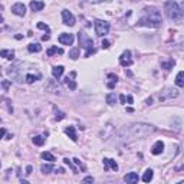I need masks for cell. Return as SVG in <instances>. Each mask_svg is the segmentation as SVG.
<instances>
[{
  "mask_svg": "<svg viewBox=\"0 0 184 184\" xmlns=\"http://www.w3.org/2000/svg\"><path fill=\"white\" fill-rule=\"evenodd\" d=\"M140 26H148V27H160L161 26V14L155 7L145 9V16L138 20Z\"/></svg>",
  "mask_w": 184,
  "mask_h": 184,
  "instance_id": "1",
  "label": "cell"
},
{
  "mask_svg": "<svg viewBox=\"0 0 184 184\" xmlns=\"http://www.w3.org/2000/svg\"><path fill=\"white\" fill-rule=\"evenodd\" d=\"M164 10H165V14H167L168 19L175 20V22H181L183 20V7L177 1H174V0L165 1Z\"/></svg>",
  "mask_w": 184,
  "mask_h": 184,
  "instance_id": "2",
  "label": "cell"
},
{
  "mask_svg": "<svg viewBox=\"0 0 184 184\" xmlns=\"http://www.w3.org/2000/svg\"><path fill=\"white\" fill-rule=\"evenodd\" d=\"M127 131L131 134L132 138H141V137H145V135L151 134L154 131V127L148 125V124H134Z\"/></svg>",
  "mask_w": 184,
  "mask_h": 184,
  "instance_id": "3",
  "label": "cell"
},
{
  "mask_svg": "<svg viewBox=\"0 0 184 184\" xmlns=\"http://www.w3.org/2000/svg\"><path fill=\"white\" fill-rule=\"evenodd\" d=\"M78 40H79V46H81V48H84V49L87 51L85 58H88L91 53H95V49H94V42H92V39H91V38H89L85 32H79V33H78Z\"/></svg>",
  "mask_w": 184,
  "mask_h": 184,
  "instance_id": "4",
  "label": "cell"
},
{
  "mask_svg": "<svg viewBox=\"0 0 184 184\" xmlns=\"http://www.w3.org/2000/svg\"><path fill=\"white\" fill-rule=\"evenodd\" d=\"M95 32H97L98 36H105V35H108L109 32V23L108 22H105V20H95Z\"/></svg>",
  "mask_w": 184,
  "mask_h": 184,
  "instance_id": "5",
  "label": "cell"
},
{
  "mask_svg": "<svg viewBox=\"0 0 184 184\" xmlns=\"http://www.w3.org/2000/svg\"><path fill=\"white\" fill-rule=\"evenodd\" d=\"M178 97V91L173 88H167L160 94V101H165L167 98H177Z\"/></svg>",
  "mask_w": 184,
  "mask_h": 184,
  "instance_id": "6",
  "label": "cell"
},
{
  "mask_svg": "<svg viewBox=\"0 0 184 184\" xmlns=\"http://www.w3.org/2000/svg\"><path fill=\"white\" fill-rule=\"evenodd\" d=\"M62 20L66 26H74L75 25V16L69 10H62Z\"/></svg>",
  "mask_w": 184,
  "mask_h": 184,
  "instance_id": "7",
  "label": "cell"
},
{
  "mask_svg": "<svg viewBox=\"0 0 184 184\" xmlns=\"http://www.w3.org/2000/svg\"><path fill=\"white\" fill-rule=\"evenodd\" d=\"M119 63L124 66V68L132 65V59H131V52L130 51H125L124 53L119 56Z\"/></svg>",
  "mask_w": 184,
  "mask_h": 184,
  "instance_id": "8",
  "label": "cell"
},
{
  "mask_svg": "<svg viewBox=\"0 0 184 184\" xmlns=\"http://www.w3.org/2000/svg\"><path fill=\"white\" fill-rule=\"evenodd\" d=\"M12 12L16 14V16H25L26 14V7L23 3H14L12 6Z\"/></svg>",
  "mask_w": 184,
  "mask_h": 184,
  "instance_id": "9",
  "label": "cell"
},
{
  "mask_svg": "<svg viewBox=\"0 0 184 184\" xmlns=\"http://www.w3.org/2000/svg\"><path fill=\"white\" fill-rule=\"evenodd\" d=\"M74 40H75V38H74L72 33H62V35L59 36V42L62 45H72Z\"/></svg>",
  "mask_w": 184,
  "mask_h": 184,
  "instance_id": "10",
  "label": "cell"
},
{
  "mask_svg": "<svg viewBox=\"0 0 184 184\" xmlns=\"http://www.w3.org/2000/svg\"><path fill=\"white\" fill-rule=\"evenodd\" d=\"M162 151H164V142H162V141H157V142L152 145L151 152L154 155H158V154H161Z\"/></svg>",
  "mask_w": 184,
  "mask_h": 184,
  "instance_id": "11",
  "label": "cell"
},
{
  "mask_svg": "<svg viewBox=\"0 0 184 184\" xmlns=\"http://www.w3.org/2000/svg\"><path fill=\"white\" fill-rule=\"evenodd\" d=\"M124 180H125V183H128V184H135V183H138L140 177H138L137 173H128L124 177Z\"/></svg>",
  "mask_w": 184,
  "mask_h": 184,
  "instance_id": "12",
  "label": "cell"
},
{
  "mask_svg": "<svg viewBox=\"0 0 184 184\" xmlns=\"http://www.w3.org/2000/svg\"><path fill=\"white\" fill-rule=\"evenodd\" d=\"M45 7V3L40 1V0H32L30 1V9L33 12H40Z\"/></svg>",
  "mask_w": 184,
  "mask_h": 184,
  "instance_id": "13",
  "label": "cell"
},
{
  "mask_svg": "<svg viewBox=\"0 0 184 184\" xmlns=\"http://www.w3.org/2000/svg\"><path fill=\"white\" fill-rule=\"evenodd\" d=\"M0 56L4 58V59L12 61V59H14V52L10 51V49H1V51H0Z\"/></svg>",
  "mask_w": 184,
  "mask_h": 184,
  "instance_id": "14",
  "label": "cell"
},
{
  "mask_svg": "<svg viewBox=\"0 0 184 184\" xmlns=\"http://www.w3.org/2000/svg\"><path fill=\"white\" fill-rule=\"evenodd\" d=\"M65 132H66V135H68L72 141H78V137H76V132H75V127L69 125V127L65 130Z\"/></svg>",
  "mask_w": 184,
  "mask_h": 184,
  "instance_id": "15",
  "label": "cell"
},
{
  "mask_svg": "<svg viewBox=\"0 0 184 184\" xmlns=\"http://www.w3.org/2000/svg\"><path fill=\"white\" fill-rule=\"evenodd\" d=\"M63 71H65V68L63 66H55L53 69H52V74H53V76L56 78V79H59L61 76L63 75Z\"/></svg>",
  "mask_w": 184,
  "mask_h": 184,
  "instance_id": "16",
  "label": "cell"
},
{
  "mask_svg": "<svg viewBox=\"0 0 184 184\" xmlns=\"http://www.w3.org/2000/svg\"><path fill=\"white\" fill-rule=\"evenodd\" d=\"M152 175H154V171H152L151 168H148V170H145V173L142 175V181L144 183H150L152 180Z\"/></svg>",
  "mask_w": 184,
  "mask_h": 184,
  "instance_id": "17",
  "label": "cell"
},
{
  "mask_svg": "<svg viewBox=\"0 0 184 184\" xmlns=\"http://www.w3.org/2000/svg\"><path fill=\"white\" fill-rule=\"evenodd\" d=\"M38 79H40V74H38V75H33V74H26L25 76V81L27 82V84H33L35 81H38Z\"/></svg>",
  "mask_w": 184,
  "mask_h": 184,
  "instance_id": "18",
  "label": "cell"
},
{
  "mask_svg": "<svg viewBox=\"0 0 184 184\" xmlns=\"http://www.w3.org/2000/svg\"><path fill=\"white\" fill-rule=\"evenodd\" d=\"M175 85L180 88L184 87V72L183 71H180L178 74H177V78H175Z\"/></svg>",
  "mask_w": 184,
  "mask_h": 184,
  "instance_id": "19",
  "label": "cell"
},
{
  "mask_svg": "<svg viewBox=\"0 0 184 184\" xmlns=\"http://www.w3.org/2000/svg\"><path fill=\"white\" fill-rule=\"evenodd\" d=\"M27 51L32 52V53H38V52L42 51V46H40L39 43H30L29 46H27Z\"/></svg>",
  "mask_w": 184,
  "mask_h": 184,
  "instance_id": "20",
  "label": "cell"
},
{
  "mask_svg": "<svg viewBox=\"0 0 184 184\" xmlns=\"http://www.w3.org/2000/svg\"><path fill=\"white\" fill-rule=\"evenodd\" d=\"M53 53H63V51L59 49L58 46H52V48H49V49L46 51V55H48V56H52Z\"/></svg>",
  "mask_w": 184,
  "mask_h": 184,
  "instance_id": "21",
  "label": "cell"
},
{
  "mask_svg": "<svg viewBox=\"0 0 184 184\" xmlns=\"http://www.w3.org/2000/svg\"><path fill=\"white\" fill-rule=\"evenodd\" d=\"M69 58L74 59V61L78 59V58H79V48H74V49H71V51H69Z\"/></svg>",
  "mask_w": 184,
  "mask_h": 184,
  "instance_id": "22",
  "label": "cell"
},
{
  "mask_svg": "<svg viewBox=\"0 0 184 184\" xmlns=\"http://www.w3.org/2000/svg\"><path fill=\"white\" fill-rule=\"evenodd\" d=\"M65 82H66V85H68V88H69V89H72V91H75V89H76V82L74 81V79H71L69 76H68V78L65 79Z\"/></svg>",
  "mask_w": 184,
  "mask_h": 184,
  "instance_id": "23",
  "label": "cell"
},
{
  "mask_svg": "<svg viewBox=\"0 0 184 184\" xmlns=\"http://www.w3.org/2000/svg\"><path fill=\"white\" fill-rule=\"evenodd\" d=\"M109 79H111V82L108 84V88H114L115 85H117V82H118V78H117V75H114V74H109Z\"/></svg>",
  "mask_w": 184,
  "mask_h": 184,
  "instance_id": "24",
  "label": "cell"
},
{
  "mask_svg": "<svg viewBox=\"0 0 184 184\" xmlns=\"http://www.w3.org/2000/svg\"><path fill=\"white\" fill-rule=\"evenodd\" d=\"M33 144H35V145H43L45 138L42 135H36V137H33Z\"/></svg>",
  "mask_w": 184,
  "mask_h": 184,
  "instance_id": "25",
  "label": "cell"
},
{
  "mask_svg": "<svg viewBox=\"0 0 184 184\" xmlns=\"http://www.w3.org/2000/svg\"><path fill=\"white\" fill-rule=\"evenodd\" d=\"M40 170H42V173L48 174V173H51V171H53V165L52 164H43L40 167Z\"/></svg>",
  "mask_w": 184,
  "mask_h": 184,
  "instance_id": "26",
  "label": "cell"
},
{
  "mask_svg": "<svg viewBox=\"0 0 184 184\" xmlns=\"http://www.w3.org/2000/svg\"><path fill=\"white\" fill-rule=\"evenodd\" d=\"M42 158H43V160H46V161H51V162L55 161V155H52L51 152H48V151L42 152Z\"/></svg>",
  "mask_w": 184,
  "mask_h": 184,
  "instance_id": "27",
  "label": "cell"
},
{
  "mask_svg": "<svg viewBox=\"0 0 184 184\" xmlns=\"http://www.w3.org/2000/svg\"><path fill=\"white\" fill-rule=\"evenodd\" d=\"M115 102H117V97H115V94H112V92L108 94V95H107V104H109V105H114Z\"/></svg>",
  "mask_w": 184,
  "mask_h": 184,
  "instance_id": "28",
  "label": "cell"
},
{
  "mask_svg": "<svg viewBox=\"0 0 184 184\" xmlns=\"http://www.w3.org/2000/svg\"><path fill=\"white\" fill-rule=\"evenodd\" d=\"M174 63H175V62H174L173 59H171V61H168V62H161V68L167 69V71H170V69L174 66Z\"/></svg>",
  "mask_w": 184,
  "mask_h": 184,
  "instance_id": "29",
  "label": "cell"
},
{
  "mask_svg": "<svg viewBox=\"0 0 184 184\" xmlns=\"http://www.w3.org/2000/svg\"><path fill=\"white\" fill-rule=\"evenodd\" d=\"M108 165L112 168V170H114V171H117V170H118V164L114 161V160H109V158H108Z\"/></svg>",
  "mask_w": 184,
  "mask_h": 184,
  "instance_id": "30",
  "label": "cell"
},
{
  "mask_svg": "<svg viewBox=\"0 0 184 184\" xmlns=\"http://www.w3.org/2000/svg\"><path fill=\"white\" fill-rule=\"evenodd\" d=\"M10 85H12V81H3L1 82V87L4 88V91H7L10 88Z\"/></svg>",
  "mask_w": 184,
  "mask_h": 184,
  "instance_id": "31",
  "label": "cell"
},
{
  "mask_svg": "<svg viewBox=\"0 0 184 184\" xmlns=\"http://www.w3.org/2000/svg\"><path fill=\"white\" fill-rule=\"evenodd\" d=\"M36 26H38V29H42V30H49L48 25H45V23H42V22H39Z\"/></svg>",
  "mask_w": 184,
  "mask_h": 184,
  "instance_id": "32",
  "label": "cell"
},
{
  "mask_svg": "<svg viewBox=\"0 0 184 184\" xmlns=\"http://www.w3.org/2000/svg\"><path fill=\"white\" fill-rule=\"evenodd\" d=\"M63 162H65V164H68V165H69V167H71V168L74 170V173H76V168L74 167V165H72V162L69 161V158H65V160H63Z\"/></svg>",
  "mask_w": 184,
  "mask_h": 184,
  "instance_id": "33",
  "label": "cell"
},
{
  "mask_svg": "<svg viewBox=\"0 0 184 184\" xmlns=\"http://www.w3.org/2000/svg\"><path fill=\"white\" fill-rule=\"evenodd\" d=\"M65 118V114L63 112H58L56 114V121H61V119H63Z\"/></svg>",
  "mask_w": 184,
  "mask_h": 184,
  "instance_id": "34",
  "label": "cell"
},
{
  "mask_svg": "<svg viewBox=\"0 0 184 184\" xmlns=\"http://www.w3.org/2000/svg\"><path fill=\"white\" fill-rule=\"evenodd\" d=\"M108 48H109V42L107 39H104L102 40V49H108Z\"/></svg>",
  "mask_w": 184,
  "mask_h": 184,
  "instance_id": "35",
  "label": "cell"
},
{
  "mask_svg": "<svg viewBox=\"0 0 184 184\" xmlns=\"http://www.w3.org/2000/svg\"><path fill=\"white\" fill-rule=\"evenodd\" d=\"M104 168H105V171H108V170H109V165H108V158H104Z\"/></svg>",
  "mask_w": 184,
  "mask_h": 184,
  "instance_id": "36",
  "label": "cell"
},
{
  "mask_svg": "<svg viewBox=\"0 0 184 184\" xmlns=\"http://www.w3.org/2000/svg\"><path fill=\"white\" fill-rule=\"evenodd\" d=\"M125 101H127L125 95H119V102H121V104H125Z\"/></svg>",
  "mask_w": 184,
  "mask_h": 184,
  "instance_id": "37",
  "label": "cell"
},
{
  "mask_svg": "<svg viewBox=\"0 0 184 184\" xmlns=\"http://www.w3.org/2000/svg\"><path fill=\"white\" fill-rule=\"evenodd\" d=\"M84 181H85V183H94V178H92V177H85Z\"/></svg>",
  "mask_w": 184,
  "mask_h": 184,
  "instance_id": "38",
  "label": "cell"
},
{
  "mask_svg": "<svg viewBox=\"0 0 184 184\" xmlns=\"http://www.w3.org/2000/svg\"><path fill=\"white\" fill-rule=\"evenodd\" d=\"M32 171H33L32 165H27V167H26V174H32Z\"/></svg>",
  "mask_w": 184,
  "mask_h": 184,
  "instance_id": "39",
  "label": "cell"
},
{
  "mask_svg": "<svg viewBox=\"0 0 184 184\" xmlns=\"http://www.w3.org/2000/svg\"><path fill=\"white\" fill-rule=\"evenodd\" d=\"M4 134H6V130H4V128H1V130H0V138H3V137H4Z\"/></svg>",
  "mask_w": 184,
  "mask_h": 184,
  "instance_id": "40",
  "label": "cell"
},
{
  "mask_svg": "<svg viewBox=\"0 0 184 184\" xmlns=\"http://www.w3.org/2000/svg\"><path fill=\"white\" fill-rule=\"evenodd\" d=\"M49 39H51L49 35H43V36H42V40H49Z\"/></svg>",
  "mask_w": 184,
  "mask_h": 184,
  "instance_id": "41",
  "label": "cell"
},
{
  "mask_svg": "<svg viewBox=\"0 0 184 184\" xmlns=\"http://www.w3.org/2000/svg\"><path fill=\"white\" fill-rule=\"evenodd\" d=\"M89 3H101V1H105V0H88Z\"/></svg>",
  "mask_w": 184,
  "mask_h": 184,
  "instance_id": "42",
  "label": "cell"
},
{
  "mask_svg": "<svg viewBox=\"0 0 184 184\" xmlns=\"http://www.w3.org/2000/svg\"><path fill=\"white\" fill-rule=\"evenodd\" d=\"M127 101H128V104H132V101H134V99H132V97L130 95V97L127 98Z\"/></svg>",
  "mask_w": 184,
  "mask_h": 184,
  "instance_id": "43",
  "label": "cell"
},
{
  "mask_svg": "<svg viewBox=\"0 0 184 184\" xmlns=\"http://www.w3.org/2000/svg\"><path fill=\"white\" fill-rule=\"evenodd\" d=\"M74 162L78 164V165H81V161H79V158H74Z\"/></svg>",
  "mask_w": 184,
  "mask_h": 184,
  "instance_id": "44",
  "label": "cell"
},
{
  "mask_svg": "<svg viewBox=\"0 0 184 184\" xmlns=\"http://www.w3.org/2000/svg\"><path fill=\"white\" fill-rule=\"evenodd\" d=\"M3 22V17H1V16H0V23Z\"/></svg>",
  "mask_w": 184,
  "mask_h": 184,
  "instance_id": "45",
  "label": "cell"
},
{
  "mask_svg": "<svg viewBox=\"0 0 184 184\" xmlns=\"http://www.w3.org/2000/svg\"><path fill=\"white\" fill-rule=\"evenodd\" d=\"M0 74H1V68H0Z\"/></svg>",
  "mask_w": 184,
  "mask_h": 184,
  "instance_id": "46",
  "label": "cell"
},
{
  "mask_svg": "<svg viewBox=\"0 0 184 184\" xmlns=\"http://www.w3.org/2000/svg\"><path fill=\"white\" fill-rule=\"evenodd\" d=\"M0 165H1V164H0Z\"/></svg>",
  "mask_w": 184,
  "mask_h": 184,
  "instance_id": "47",
  "label": "cell"
}]
</instances>
